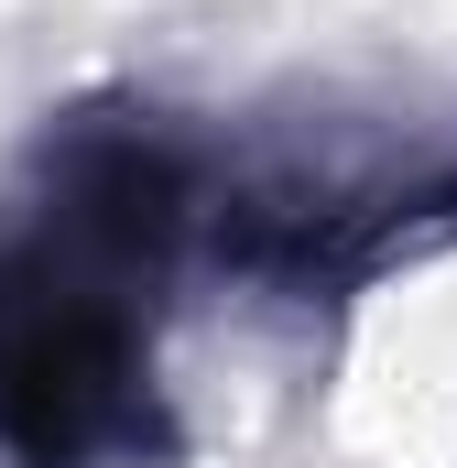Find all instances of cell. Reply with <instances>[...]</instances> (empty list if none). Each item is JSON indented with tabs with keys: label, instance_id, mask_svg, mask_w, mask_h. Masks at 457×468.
<instances>
[{
	"label": "cell",
	"instance_id": "cell-1",
	"mask_svg": "<svg viewBox=\"0 0 457 468\" xmlns=\"http://www.w3.org/2000/svg\"><path fill=\"white\" fill-rule=\"evenodd\" d=\"M218 131L88 88L0 186V468H186L164 305L207 239Z\"/></svg>",
	"mask_w": 457,
	"mask_h": 468
},
{
	"label": "cell",
	"instance_id": "cell-2",
	"mask_svg": "<svg viewBox=\"0 0 457 468\" xmlns=\"http://www.w3.org/2000/svg\"><path fill=\"white\" fill-rule=\"evenodd\" d=\"M457 250V99L305 88L228 120L197 261L272 305H359Z\"/></svg>",
	"mask_w": 457,
	"mask_h": 468
}]
</instances>
